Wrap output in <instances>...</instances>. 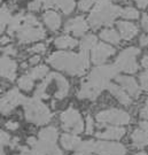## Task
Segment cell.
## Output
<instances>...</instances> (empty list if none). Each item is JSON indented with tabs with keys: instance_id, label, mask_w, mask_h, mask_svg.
<instances>
[{
	"instance_id": "obj_5",
	"label": "cell",
	"mask_w": 148,
	"mask_h": 155,
	"mask_svg": "<svg viewBox=\"0 0 148 155\" xmlns=\"http://www.w3.org/2000/svg\"><path fill=\"white\" fill-rule=\"evenodd\" d=\"M24 110L27 120L36 124H45L51 120V113L48 108L39 99H27L24 101Z\"/></svg>"
},
{
	"instance_id": "obj_4",
	"label": "cell",
	"mask_w": 148,
	"mask_h": 155,
	"mask_svg": "<svg viewBox=\"0 0 148 155\" xmlns=\"http://www.w3.org/2000/svg\"><path fill=\"white\" fill-rule=\"evenodd\" d=\"M69 85L64 78L59 74H51L36 91V98H48L51 94H54L55 98L62 99L68 93Z\"/></svg>"
},
{
	"instance_id": "obj_14",
	"label": "cell",
	"mask_w": 148,
	"mask_h": 155,
	"mask_svg": "<svg viewBox=\"0 0 148 155\" xmlns=\"http://www.w3.org/2000/svg\"><path fill=\"white\" fill-rule=\"evenodd\" d=\"M64 30L67 32H71L75 36H83L85 31L87 30V23L85 22L84 17L78 16L76 18H72L66 23Z\"/></svg>"
},
{
	"instance_id": "obj_47",
	"label": "cell",
	"mask_w": 148,
	"mask_h": 155,
	"mask_svg": "<svg viewBox=\"0 0 148 155\" xmlns=\"http://www.w3.org/2000/svg\"><path fill=\"white\" fill-rule=\"evenodd\" d=\"M137 155H146L145 153H139V154H137Z\"/></svg>"
},
{
	"instance_id": "obj_29",
	"label": "cell",
	"mask_w": 148,
	"mask_h": 155,
	"mask_svg": "<svg viewBox=\"0 0 148 155\" xmlns=\"http://www.w3.org/2000/svg\"><path fill=\"white\" fill-rule=\"evenodd\" d=\"M48 72V68L46 66H39L33 68L32 70L30 71V76L33 78V79H39V78H43Z\"/></svg>"
},
{
	"instance_id": "obj_10",
	"label": "cell",
	"mask_w": 148,
	"mask_h": 155,
	"mask_svg": "<svg viewBox=\"0 0 148 155\" xmlns=\"http://www.w3.org/2000/svg\"><path fill=\"white\" fill-rule=\"evenodd\" d=\"M25 98L22 94L20 93L17 90H12L7 94H5L4 98H1V113L2 114H7L9 113L12 109H14L17 105L24 104Z\"/></svg>"
},
{
	"instance_id": "obj_44",
	"label": "cell",
	"mask_w": 148,
	"mask_h": 155,
	"mask_svg": "<svg viewBox=\"0 0 148 155\" xmlns=\"http://www.w3.org/2000/svg\"><path fill=\"white\" fill-rule=\"evenodd\" d=\"M140 127H143V130L148 133V122H141V123H140Z\"/></svg>"
},
{
	"instance_id": "obj_42",
	"label": "cell",
	"mask_w": 148,
	"mask_h": 155,
	"mask_svg": "<svg viewBox=\"0 0 148 155\" xmlns=\"http://www.w3.org/2000/svg\"><path fill=\"white\" fill-rule=\"evenodd\" d=\"M139 43H140L141 46H146V45H148V37L147 36H141V37H140V40H139Z\"/></svg>"
},
{
	"instance_id": "obj_2",
	"label": "cell",
	"mask_w": 148,
	"mask_h": 155,
	"mask_svg": "<svg viewBox=\"0 0 148 155\" xmlns=\"http://www.w3.org/2000/svg\"><path fill=\"white\" fill-rule=\"evenodd\" d=\"M116 72H117L116 66H104L95 68L90 74L87 81L82 85L81 91L78 92V98L95 99L102 91V89L109 85L108 81L115 76Z\"/></svg>"
},
{
	"instance_id": "obj_32",
	"label": "cell",
	"mask_w": 148,
	"mask_h": 155,
	"mask_svg": "<svg viewBox=\"0 0 148 155\" xmlns=\"http://www.w3.org/2000/svg\"><path fill=\"white\" fill-rule=\"evenodd\" d=\"M140 84L145 91H148V70L140 75Z\"/></svg>"
},
{
	"instance_id": "obj_13",
	"label": "cell",
	"mask_w": 148,
	"mask_h": 155,
	"mask_svg": "<svg viewBox=\"0 0 148 155\" xmlns=\"http://www.w3.org/2000/svg\"><path fill=\"white\" fill-rule=\"evenodd\" d=\"M114 53H115V50L109 45L95 44L92 48V61L97 64L102 63Z\"/></svg>"
},
{
	"instance_id": "obj_18",
	"label": "cell",
	"mask_w": 148,
	"mask_h": 155,
	"mask_svg": "<svg viewBox=\"0 0 148 155\" xmlns=\"http://www.w3.org/2000/svg\"><path fill=\"white\" fill-rule=\"evenodd\" d=\"M44 21L46 23V25L51 30H58L61 25V18L59 16L58 13H55L53 11H47L44 14Z\"/></svg>"
},
{
	"instance_id": "obj_24",
	"label": "cell",
	"mask_w": 148,
	"mask_h": 155,
	"mask_svg": "<svg viewBox=\"0 0 148 155\" xmlns=\"http://www.w3.org/2000/svg\"><path fill=\"white\" fill-rule=\"evenodd\" d=\"M100 37L106 41L111 43V44H118L120 40H121V36L113 29H106L104 31H101Z\"/></svg>"
},
{
	"instance_id": "obj_28",
	"label": "cell",
	"mask_w": 148,
	"mask_h": 155,
	"mask_svg": "<svg viewBox=\"0 0 148 155\" xmlns=\"http://www.w3.org/2000/svg\"><path fill=\"white\" fill-rule=\"evenodd\" d=\"M18 86L24 91H30L33 86V78L30 75H25L18 79Z\"/></svg>"
},
{
	"instance_id": "obj_21",
	"label": "cell",
	"mask_w": 148,
	"mask_h": 155,
	"mask_svg": "<svg viewBox=\"0 0 148 155\" xmlns=\"http://www.w3.org/2000/svg\"><path fill=\"white\" fill-rule=\"evenodd\" d=\"M61 143L67 150H75L81 146L79 138H77L76 136H71V134H63L61 138Z\"/></svg>"
},
{
	"instance_id": "obj_17",
	"label": "cell",
	"mask_w": 148,
	"mask_h": 155,
	"mask_svg": "<svg viewBox=\"0 0 148 155\" xmlns=\"http://www.w3.org/2000/svg\"><path fill=\"white\" fill-rule=\"evenodd\" d=\"M117 28L120 30L121 37L125 40H130L132 39L138 32V28L130 22H125V21H120L117 22Z\"/></svg>"
},
{
	"instance_id": "obj_48",
	"label": "cell",
	"mask_w": 148,
	"mask_h": 155,
	"mask_svg": "<svg viewBox=\"0 0 148 155\" xmlns=\"http://www.w3.org/2000/svg\"><path fill=\"white\" fill-rule=\"evenodd\" d=\"M76 155H82V154H76Z\"/></svg>"
},
{
	"instance_id": "obj_31",
	"label": "cell",
	"mask_w": 148,
	"mask_h": 155,
	"mask_svg": "<svg viewBox=\"0 0 148 155\" xmlns=\"http://www.w3.org/2000/svg\"><path fill=\"white\" fill-rule=\"evenodd\" d=\"M94 2H95V0H79L78 8H79V11L86 12L94 5Z\"/></svg>"
},
{
	"instance_id": "obj_3",
	"label": "cell",
	"mask_w": 148,
	"mask_h": 155,
	"mask_svg": "<svg viewBox=\"0 0 148 155\" xmlns=\"http://www.w3.org/2000/svg\"><path fill=\"white\" fill-rule=\"evenodd\" d=\"M122 9L114 5L111 0H98L93 12L88 17V24L93 29H98L101 25H110L118 15H121Z\"/></svg>"
},
{
	"instance_id": "obj_43",
	"label": "cell",
	"mask_w": 148,
	"mask_h": 155,
	"mask_svg": "<svg viewBox=\"0 0 148 155\" xmlns=\"http://www.w3.org/2000/svg\"><path fill=\"white\" fill-rule=\"evenodd\" d=\"M39 60H40L39 55H36V56H33V58H31V59H30V63H31V64H35V63L39 62Z\"/></svg>"
},
{
	"instance_id": "obj_34",
	"label": "cell",
	"mask_w": 148,
	"mask_h": 155,
	"mask_svg": "<svg viewBox=\"0 0 148 155\" xmlns=\"http://www.w3.org/2000/svg\"><path fill=\"white\" fill-rule=\"evenodd\" d=\"M41 1H39V0H33L32 2H30L29 4V9L30 11H38L39 8L41 7Z\"/></svg>"
},
{
	"instance_id": "obj_19",
	"label": "cell",
	"mask_w": 148,
	"mask_h": 155,
	"mask_svg": "<svg viewBox=\"0 0 148 155\" xmlns=\"http://www.w3.org/2000/svg\"><path fill=\"white\" fill-rule=\"evenodd\" d=\"M108 89L111 92V94L117 98V100L123 104V105H130L131 104V99L129 98V95L125 93V91L123 90V87H120L118 85L116 84H109L108 85Z\"/></svg>"
},
{
	"instance_id": "obj_8",
	"label": "cell",
	"mask_w": 148,
	"mask_h": 155,
	"mask_svg": "<svg viewBox=\"0 0 148 155\" xmlns=\"http://www.w3.org/2000/svg\"><path fill=\"white\" fill-rule=\"evenodd\" d=\"M97 120L100 123H110V124H127L130 122L129 114L118 109H109L99 113Z\"/></svg>"
},
{
	"instance_id": "obj_1",
	"label": "cell",
	"mask_w": 148,
	"mask_h": 155,
	"mask_svg": "<svg viewBox=\"0 0 148 155\" xmlns=\"http://www.w3.org/2000/svg\"><path fill=\"white\" fill-rule=\"evenodd\" d=\"M88 51L86 47H81L78 54L56 52L49 56L47 61L59 70H64L70 75H82L88 67Z\"/></svg>"
},
{
	"instance_id": "obj_12",
	"label": "cell",
	"mask_w": 148,
	"mask_h": 155,
	"mask_svg": "<svg viewBox=\"0 0 148 155\" xmlns=\"http://www.w3.org/2000/svg\"><path fill=\"white\" fill-rule=\"evenodd\" d=\"M17 38L21 43H31L39 39L45 38V30L41 28V25L37 27H30L24 30H21L17 32Z\"/></svg>"
},
{
	"instance_id": "obj_20",
	"label": "cell",
	"mask_w": 148,
	"mask_h": 155,
	"mask_svg": "<svg viewBox=\"0 0 148 155\" xmlns=\"http://www.w3.org/2000/svg\"><path fill=\"white\" fill-rule=\"evenodd\" d=\"M125 130L123 127H107V130L104 132H98L97 137L104 139H120L124 136Z\"/></svg>"
},
{
	"instance_id": "obj_11",
	"label": "cell",
	"mask_w": 148,
	"mask_h": 155,
	"mask_svg": "<svg viewBox=\"0 0 148 155\" xmlns=\"http://www.w3.org/2000/svg\"><path fill=\"white\" fill-rule=\"evenodd\" d=\"M95 150L99 154L104 155H124V146L114 143H91V152Z\"/></svg>"
},
{
	"instance_id": "obj_15",
	"label": "cell",
	"mask_w": 148,
	"mask_h": 155,
	"mask_svg": "<svg viewBox=\"0 0 148 155\" xmlns=\"http://www.w3.org/2000/svg\"><path fill=\"white\" fill-rule=\"evenodd\" d=\"M16 75V62L13 61L7 55L1 58V76L9 81H14Z\"/></svg>"
},
{
	"instance_id": "obj_45",
	"label": "cell",
	"mask_w": 148,
	"mask_h": 155,
	"mask_svg": "<svg viewBox=\"0 0 148 155\" xmlns=\"http://www.w3.org/2000/svg\"><path fill=\"white\" fill-rule=\"evenodd\" d=\"M141 63H143V66L145 67V68H148V55H146L145 58H143Z\"/></svg>"
},
{
	"instance_id": "obj_35",
	"label": "cell",
	"mask_w": 148,
	"mask_h": 155,
	"mask_svg": "<svg viewBox=\"0 0 148 155\" xmlns=\"http://www.w3.org/2000/svg\"><path fill=\"white\" fill-rule=\"evenodd\" d=\"M2 51H4L5 55H16V50H15V48H14L12 45H9V46L5 47Z\"/></svg>"
},
{
	"instance_id": "obj_9",
	"label": "cell",
	"mask_w": 148,
	"mask_h": 155,
	"mask_svg": "<svg viewBox=\"0 0 148 155\" xmlns=\"http://www.w3.org/2000/svg\"><path fill=\"white\" fill-rule=\"evenodd\" d=\"M40 25V23L37 21V18L33 15H16L9 22V28H8V32L14 33L18 32L21 30H24L30 27H37Z\"/></svg>"
},
{
	"instance_id": "obj_37",
	"label": "cell",
	"mask_w": 148,
	"mask_h": 155,
	"mask_svg": "<svg viewBox=\"0 0 148 155\" xmlns=\"http://www.w3.org/2000/svg\"><path fill=\"white\" fill-rule=\"evenodd\" d=\"M141 27L143 28L145 31L148 32V15H146V14H143V18H141Z\"/></svg>"
},
{
	"instance_id": "obj_33",
	"label": "cell",
	"mask_w": 148,
	"mask_h": 155,
	"mask_svg": "<svg viewBox=\"0 0 148 155\" xmlns=\"http://www.w3.org/2000/svg\"><path fill=\"white\" fill-rule=\"evenodd\" d=\"M30 53H44L45 52V45L43 44H38V45H35L33 47H31L29 50Z\"/></svg>"
},
{
	"instance_id": "obj_36",
	"label": "cell",
	"mask_w": 148,
	"mask_h": 155,
	"mask_svg": "<svg viewBox=\"0 0 148 155\" xmlns=\"http://www.w3.org/2000/svg\"><path fill=\"white\" fill-rule=\"evenodd\" d=\"M92 130H93V120H92L91 116H88L86 118V132L91 133Z\"/></svg>"
},
{
	"instance_id": "obj_26",
	"label": "cell",
	"mask_w": 148,
	"mask_h": 155,
	"mask_svg": "<svg viewBox=\"0 0 148 155\" xmlns=\"http://www.w3.org/2000/svg\"><path fill=\"white\" fill-rule=\"evenodd\" d=\"M56 6L64 14H70L75 8V1L74 0H56Z\"/></svg>"
},
{
	"instance_id": "obj_6",
	"label": "cell",
	"mask_w": 148,
	"mask_h": 155,
	"mask_svg": "<svg viewBox=\"0 0 148 155\" xmlns=\"http://www.w3.org/2000/svg\"><path fill=\"white\" fill-rule=\"evenodd\" d=\"M139 54V50L136 47H130L122 52L116 60L115 66L118 70L125 72H136L138 70V64L136 62V56Z\"/></svg>"
},
{
	"instance_id": "obj_30",
	"label": "cell",
	"mask_w": 148,
	"mask_h": 155,
	"mask_svg": "<svg viewBox=\"0 0 148 155\" xmlns=\"http://www.w3.org/2000/svg\"><path fill=\"white\" fill-rule=\"evenodd\" d=\"M121 15L124 18H131V20H136L139 17V13H138L137 9L132 8V7H126L124 9H122Z\"/></svg>"
},
{
	"instance_id": "obj_22",
	"label": "cell",
	"mask_w": 148,
	"mask_h": 155,
	"mask_svg": "<svg viewBox=\"0 0 148 155\" xmlns=\"http://www.w3.org/2000/svg\"><path fill=\"white\" fill-rule=\"evenodd\" d=\"M54 43L55 46L60 47V48H72L77 45V40L69 36H62V37L55 39Z\"/></svg>"
},
{
	"instance_id": "obj_39",
	"label": "cell",
	"mask_w": 148,
	"mask_h": 155,
	"mask_svg": "<svg viewBox=\"0 0 148 155\" xmlns=\"http://www.w3.org/2000/svg\"><path fill=\"white\" fill-rule=\"evenodd\" d=\"M141 117L148 120V100L147 102H146V105H145V107L143 108V110H141Z\"/></svg>"
},
{
	"instance_id": "obj_27",
	"label": "cell",
	"mask_w": 148,
	"mask_h": 155,
	"mask_svg": "<svg viewBox=\"0 0 148 155\" xmlns=\"http://www.w3.org/2000/svg\"><path fill=\"white\" fill-rule=\"evenodd\" d=\"M12 18H13V17H12V15H11L9 9H8L6 6L1 7V23H0V25H1V32L6 29L7 24H9Z\"/></svg>"
},
{
	"instance_id": "obj_7",
	"label": "cell",
	"mask_w": 148,
	"mask_h": 155,
	"mask_svg": "<svg viewBox=\"0 0 148 155\" xmlns=\"http://www.w3.org/2000/svg\"><path fill=\"white\" fill-rule=\"evenodd\" d=\"M61 122H62V127L64 130L74 134L81 133L84 129V124L79 113L72 108H69L61 114Z\"/></svg>"
},
{
	"instance_id": "obj_38",
	"label": "cell",
	"mask_w": 148,
	"mask_h": 155,
	"mask_svg": "<svg viewBox=\"0 0 148 155\" xmlns=\"http://www.w3.org/2000/svg\"><path fill=\"white\" fill-rule=\"evenodd\" d=\"M11 140V137L7 134L6 132L1 131V145H7Z\"/></svg>"
},
{
	"instance_id": "obj_41",
	"label": "cell",
	"mask_w": 148,
	"mask_h": 155,
	"mask_svg": "<svg viewBox=\"0 0 148 155\" xmlns=\"http://www.w3.org/2000/svg\"><path fill=\"white\" fill-rule=\"evenodd\" d=\"M6 127H8L9 130H16L18 127V123L16 122H7L6 123Z\"/></svg>"
},
{
	"instance_id": "obj_23",
	"label": "cell",
	"mask_w": 148,
	"mask_h": 155,
	"mask_svg": "<svg viewBox=\"0 0 148 155\" xmlns=\"http://www.w3.org/2000/svg\"><path fill=\"white\" fill-rule=\"evenodd\" d=\"M132 141H133L134 146L143 147L148 144V133L146 131H140V130L134 131L132 134Z\"/></svg>"
},
{
	"instance_id": "obj_16",
	"label": "cell",
	"mask_w": 148,
	"mask_h": 155,
	"mask_svg": "<svg viewBox=\"0 0 148 155\" xmlns=\"http://www.w3.org/2000/svg\"><path fill=\"white\" fill-rule=\"evenodd\" d=\"M116 81L118 82V84L121 85L123 89L127 91L131 94L132 97H138L140 93V89L138 86L137 82L131 77H126V76H120L116 78Z\"/></svg>"
},
{
	"instance_id": "obj_40",
	"label": "cell",
	"mask_w": 148,
	"mask_h": 155,
	"mask_svg": "<svg viewBox=\"0 0 148 155\" xmlns=\"http://www.w3.org/2000/svg\"><path fill=\"white\" fill-rule=\"evenodd\" d=\"M139 8H146L148 6V0H136Z\"/></svg>"
},
{
	"instance_id": "obj_25",
	"label": "cell",
	"mask_w": 148,
	"mask_h": 155,
	"mask_svg": "<svg viewBox=\"0 0 148 155\" xmlns=\"http://www.w3.org/2000/svg\"><path fill=\"white\" fill-rule=\"evenodd\" d=\"M39 137H40V139H43V140L54 143L56 137H58V131H56V129H54V127H46V129L40 131Z\"/></svg>"
},
{
	"instance_id": "obj_46",
	"label": "cell",
	"mask_w": 148,
	"mask_h": 155,
	"mask_svg": "<svg viewBox=\"0 0 148 155\" xmlns=\"http://www.w3.org/2000/svg\"><path fill=\"white\" fill-rule=\"evenodd\" d=\"M8 41V39L7 38H2L1 39V44H5V43H7Z\"/></svg>"
}]
</instances>
